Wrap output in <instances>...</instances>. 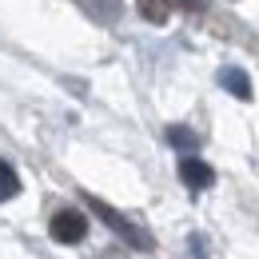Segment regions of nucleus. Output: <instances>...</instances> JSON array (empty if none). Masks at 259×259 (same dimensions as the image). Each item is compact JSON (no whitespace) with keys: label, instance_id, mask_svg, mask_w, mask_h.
Listing matches in <instances>:
<instances>
[{"label":"nucleus","instance_id":"1","mask_svg":"<svg viewBox=\"0 0 259 259\" xmlns=\"http://www.w3.org/2000/svg\"><path fill=\"white\" fill-rule=\"evenodd\" d=\"M88 207H92V211H96L100 220L112 227V231H116V235H120L128 247H136V251H152V247H156V239H152L144 227H136L128 215H120L112 203H104V199H96V195H88Z\"/></svg>","mask_w":259,"mask_h":259},{"label":"nucleus","instance_id":"6","mask_svg":"<svg viewBox=\"0 0 259 259\" xmlns=\"http://www.w3.org/2000/svg\"><path fill=\"white\" fill-rule=\"evenodd\" d=\"M20 192V176H16V167L8 160H0V199H12V195Z\"/></svg>","mask_w":259,"mask_h":259},{"label":"nucleus","instance_id":"5","mask_svg":"<svg viewBox=\"0 0 259 259\" xmlns=\"http://www.w3.org/2000/svg\"><path fill=\"white\" fill-rule=\"evenodd\" d=\"M136 4H140L144 20H152V24H163V20L171 16V4H167V0H136Z\"/></svg>","mask_w":259,"mask_h":259},{"label":"nucleus","instance_id":"3","mask_svg":"<svg viewBox=\"0 0 259 259\" xmlns=\"http://www.w3.org/2000/svg\"><path fill=\"white\" fill-rule=\"evenodd\" d=\"M180 180H184L192 192H207V188H211V180H215V171H211L203 160L188 156V160H180Z\"/></svg>","mask_w":259,"mask_h":259},{"label":"nucleus","instance_id":"4","mask_svg":"<svg viewBox=\"0 0 259 259\" xmlns=\"http://www.w3.org/2000/svg\"><path fill=\"white\" fill-rule=\"evenodd\" d=\"M220 84H224L235 100H251V80H247V72H239V68H224V72H220Z\"/></svg>","mask_w":259,"mask_h":259},{"label":"nucleus","instance_id":"2","mask_svg":"<svg viewBox=\"0 0 259 259\" xmlns=\"http://www.w3.org/2000/svg\"><path fill=\"white\" fill-rule=\"evenodd\" d=\"M52 239L56 243H80L84 235H88V220H84V211H76V207H60L56 215H52Z\"/></svg>","mask_w":259,"mask_h":259},{"label":"nucleus","instance_id":"7","mask_svg":"<svg viewBox=\"0 0 259 259\" xmlns=\"http://www.w3.org/2000/svg\"><path fill=\"white\" fill-rule=\"evenodd\" d=\"M167 140H171L176 148H195V136L188 128H167Z\"/></svg>","mask_w":259,"mask_h":259}]
</instances>
